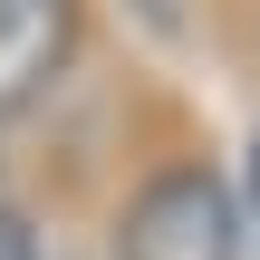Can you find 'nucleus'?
Instances as JSON below:
<instances>
[{
  "label": "nucleus",
  "mask_w": 260,
  "mask_h": 260,
  "mask_svg": "<svg viewBox=\"0 0 260 260\" xmlns=\"http://www.w3.org/2000/svg\"><path fill=\"white\" fill-rule=\"evenodd\" d=\"M0 260H39V222L19 203H0Z\"/></svg>",
  "instance_id": "3"
},
{
  "label": "nucleus",
  "mask_w": 260,
  "mask_h": 260,
  "mask_svg": "<svg viewBox=\"0 0 260 260\" xmlns=\"http://www.w3.org/2000/svg\"><path fill=\"white\" fill-rule=\"evenodd\" d=\"M116 260H241V203L212 164H164L125 193Z\"/></svg>",
  "instance_id": "1"
},
{
  "label": "nucleus",
  "mask_w": 260,
  "mask_h": 260,
  "mask_svg": "<svg viewBox=\"0 0 260 260\" xmlns=\"http://www.w3.org/2000/svg\"><path fill=\"white\" fill-rule=\"evenodd\" d=\"M87 0H0V116H29L77 58Z\"/></svg>",
  "instance_id": "2"
}]
</instances>
